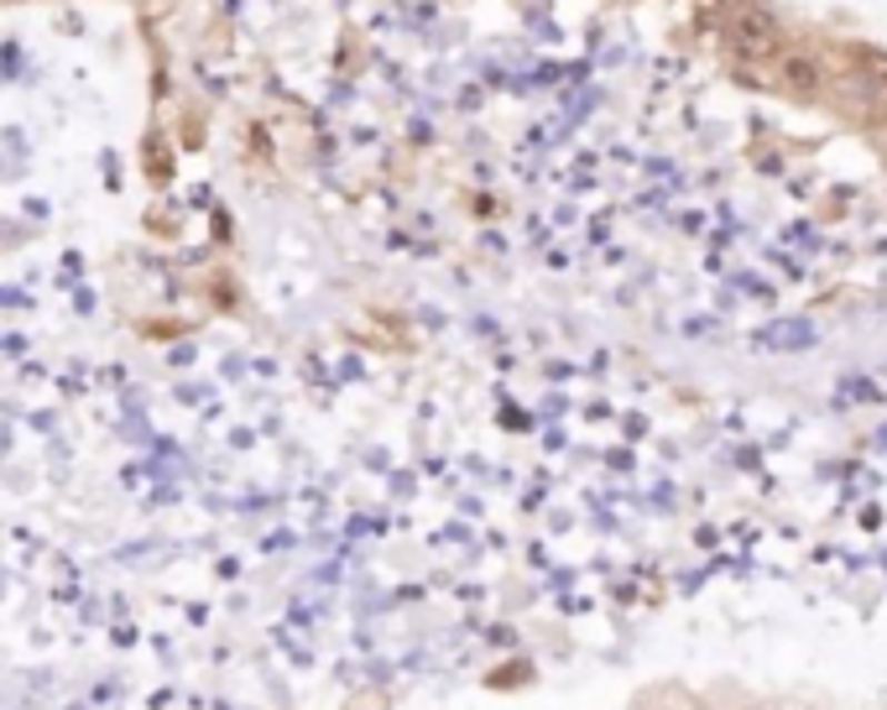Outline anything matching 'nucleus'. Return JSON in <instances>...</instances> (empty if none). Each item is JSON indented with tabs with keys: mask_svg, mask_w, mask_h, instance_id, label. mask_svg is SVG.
<instances>
[{
	"mask_svg": "<svg viewBox=\"0 0 887 710\" xmlns=\"http://www.w3.org/2000/svg\"><path fill=\"white\" fill-rule=\"evenodd\" d=\"M778 84H784L788 100H819V89H825V69H819L815 52H788L784 63H778Z\"/></svg>",
	"mask_w": 887,
	"mask_h": 710,
	"instance_id": "f03ea898",
	"label": "nucleus"
},
{
	"mask_svg": "<svg viewBox=\"0 0 887 710\" xmlns=\"http://www.w3.org/2000/svg\"><path fill=\"white\" fill-rule=\"evenodd\" d=\"M726 37H731L736 58H747V63H757V69H778L788 52H794V42H788V27L773 17L768 6H757V0H751L747 11L726 17Z\"/></svg>",
	"mask_w": 887,
	"mask_h": 710,
	"instance_id": "f257e3e1",
	"label": "nucleus"
},
{
	"mask_svg": "<svg viewBox=\"0 0 887 710\" xmlns=\"http://www.w3.org/2000/svg\"><path fill=\"white\" fill-rule=\"evenodd\" d=\"M710 6H716V11H726V17H736V11H747L751 0H710Z\"/></svg>",
	"mask_w": 887,
	"mask_h": 710,
	"instance_id": "20e7f679",
	"label": "nucleus"
},
{
	"mask_svg": "<svg viewBox=\"0 0 887 710\" xmlns=\"http://www.w3.org/2000/svg\"><path fill=\"white\" fill-rule=\"evenodd\" d=\"M851 63H856V73H861L871 89H887V48L856 42V48H851Z\"/></svg>",
	"mask_w": 887,
	"mask_h": 710,
	"instance_id": "7ed1b4c3",
	"label": "nucleus"
}]
</instances>
